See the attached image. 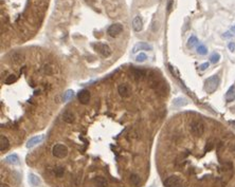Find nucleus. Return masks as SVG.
<instances>
[{"instance_id":"2","label":"nucleus","mask_w":235,"mask_h":187,"mask_svg":"<svg viewBox=\"0 0 235 187\" xmlns=\"http://www.w3.org/2000/svg\"><path fill=\"white\" fill-rule=\"evenodd\" d=\"M190 129L193 135H195V137H201V135L205 133V124L201 121L196 119V121H193L192 123H191Z\"/></svg>"},{"instance_id":"1","label":"nucleus","mask_w":235,"mask_h":187,"mask_svg":"<svg viewBox=\"0 0 235 187\" xmlns=\"http://www.w3.org/2000/svg\"><path fill=\"white\" fill-rule=\"evenodd\" d=\"M218 85H219V76L218 75H213V76L209 77L208 79H205V91L208 93H213L218 88Z\"/></svg>"},{"instance_id":"30","label":"nucleus","mask_w":235,"mask_h":187,"mask_svg":"<svg viewBox=\"0 0 235 187\" xmlns=\"http://www.w3.org/2000/svg\"><path fill=\"white\" fill-rule=\"evenodd\" d=\"M231 31L230 32H226V33H223V38H231V37H233V34H231Z\"/></svg>"},{"instance_id":"29","label":"nucleus","mask_w":235,"mask_h":187,"mask_svg":"<svg viewBox=\"0 0 235 187\" xmlns=\"http://www.w3.org/2000/svg\"><path fill=\"white\" fill-rule=\"evenodd\" d=\"M209 66H210L209 62H203V64H201V66L199 67V68H200V70H201V71H205V70H207V69L209 68Z\"/></svg>"},{"instance_id":"4","label":"nucleus","mask_w":235,"mask_h":187,"mask_svg":"<svg viewBox=\"0 0 235 187\" xmlns=\"http://www.w3.org/2000/svg\"><path fill=\"white\" fill-rule=\"evenodd\" d=\"M93 49L95 51L102 54L104 57H108L110 54H111V49L107 46L106 43H102V42H97V43H93L92 44Z\"/></svg>"},{"instance_id":"11","label":"nucleus","mask_w":235,"mask_h":187,"mask_svg":"<svg viewBox=\"0 0 235 187\" xmlns=\"http://www.w3.org/2000/svg\"><path fill=\"white\" fill-rule=\"evenodd\" d=\"M43 140H44V135H36V137H31L28 141V143H26V147H28V148H32V147L36 146L37 144L41 143Z\"/></svg>"},{"instance_id":"8","label":"nucleus","mask_w":235,"mask_h":187,"mask_svg":"<svg viewBox=\"0 0 235 187\" xmlns=\"http://www.w3.org/2000/svg\"><path fill=\"white\" fill-rule=\"evenodd\" d=\"M153 46L148 42H138L136 46L132 48V53H137L139 51H152Z\"/></svg>"},{"instance_id":"27","label":"nucleus","mask_w":235,"mask_h":187,"mask_svg":"<svg viewBox=\"0 0 235 187\" xmlns=\"http://www.w3.org/2000/svg\"><path fill=\"white\" fill-rule=\"evenodd\" d=\"M146 59H147V56H146L145 53H140V54L136 57V61L138 62H143V61H145Z\"/></svg>"},{"instance_id":"25","label":"nucleus","mask_w":235,"mask_h":187,"mask_svg":"<svg viewBox=\"0 0 235 187\" xmlns=\"http://www.w3.org/2000/svg\"><path fill=\"white\" fill-rule=\"evenodd\" d=\"M219 59H220V55H219L218 53H213L211 56H210V61H211L212 64H217V62L219 61Z\"/></svg>"},{"instance_id":"14","label":"nucleus","mask_w":235,"mask_h":187,"mask_svg":"<svg viewBox=\"0 0 235 187\" xmlns=\"http://www.w3.org/2000/svg\"><path fill=\"white\" fill-rule=\"evenodd\" d=\"M234 99H235V86L233 85V86L230 87L229 90L226 93V101H227L228 103H230V102H233Z\"/></svg>"},{"instance_id":"34","label":"nucleus","mask_w":235,"mask_h":187,"mask_svg":"<svg viewBox=\"0 0 235 187\" xmlns=\"http://www.w3.org/2000/svg\"><path fill=\"white\" fill-rule=\"evenodd\" d=\"M150 187H154V186H150Z\"/></svg>"},{"instance_id":"23","label":"nucleus","mask_w":235,"mask_h":187,"mask_svg":"<svg viewBox=\"0 0 235 187\" xmlns=\"http://www.w3.org/2000/svg\"><path fill=\"white\" fill-rule=\"evenodd\" d=\"M197 53H198L199 55H207L208 54V49L205 46H203V44H199L198 47H197Z\"/></svg>"},{"instance_id":"5","label":"nucleus","mask_w":235,"mask_h":187,"mask_svg":"<svg viewBox=\"0 0 235 187\" xmlns=\"http://www.w3.org/2000/svg\"><path fill=\"white\" fill-rule=\"evenodd\" d=\"M163 184L165 187H182V181L177 175H170V177L166 178Z\"/></svg>"},{"instance_id":"21","label":"nucleus","mask_w":235,"mask_h":187,"mask_svg":"<svg viewBox=\"0 0 235 187\" xmlns=\"http://www.w3.org/2000/svg\"><path fill=\"white\" fill-rule=\"evenodd\" d=\"M130 183H132L134 186L139 185V183H140V177H139L138 175H136V173L132 175H130Z\"/></svg>"},{"instance_id":"32","label":"nucleus","mask_w":235,"mask_h":187,"mask_svg":"<svg viewBox=\"0 0 235 187\" xmlns=\"http://www.w3.org/2000/svg\"><path fill=\"white\" fill-rule=\"evenodd\" d=\"M0 187H10L8 185V184H4V183H1L0 184Z\"/></svg>"},{"instance_id":"18","label":"nucleus","mask_w":235,"mask_h":187,"mask_svg":"<svg viewBox=\"0 0 235 187\" xmlns=\"http://www.w3.org/2000/svg\"><path fill=\"white\" fill-rule=\"evenodd\" d=\"M29 182H30V184L32 186H38L40 184L39 178L36 175H34V173H30L29 175Z\"/></svg>"},{"instance_id":"22","label":"nucleus","mask_w":235,"mask_h":187,"mask_svg":"<svg viewBox=\"0 0 235 187\" xmlns=\"http://www.w3.org/2000/svg\"><path fill=\"white\" fill-rule=\"evenodd\" d=\"M198 43V39H197V37L196 36H191L190 38H188V48H193V47H195L196 44Z\"/></svg>"},{"instance_id":"31","label":"nucleus","mask_w":235,"mask_h":187,"mask_svg":"<svg viewBox=\"0 0 235 187\" xmlns=\"http://www.w3.org/2000/svg\"><path fill=\"white\" fill-rule=\"evenodd\" d=\"M213 147H214V144L211 143V142H209V143L207 144V146H205V151L211 150V149H213Z\"/></svg>"},{"instance_id":"17","label":"nucleus","mask_w":235,"mask_h":187,"mask_svg":"<svg viewBox=\"0 0 235 187\" xmlns=\"http://www.w3.org/2000/svg\"><path fill=\"white\" fill-rule=\"evenodd\" d=\"M63 119L64 122H66V123L68 124L73 123V121H74V114H73L71 111H65V112L63 113Z\"/></svg>"},{"instance_id":"16","label":"nucleus","mask_w":235,"mask_h":187,"mask_svg":"<svg viewBox=\"0 0 235 187\" xmlns=\"http://www.w3.org/2000/svg\"><path fill=\"white\" fill-rule=\"evenodd\" d=\"M132 73L134 78H136L137 81H139V79H141L143 76H145V72H144L143 70H141V69H137V68L132 69Z\"/></svg>"},{"instance_id":"13","label":"nucleus","mask_w":235,"mask_h":187,"mask_svg":"<svg viewBox=\"0 0 235 187\" xmlns=\"http://www.w3.org/2000/svg\"><path fill=\"white\" fill-rule=\"evenodd\" d=\"M9 146H10L9 139L5 137V135L1 134V137H0V150L3 152V151H5L6 149L9 148Z\"/></svg>"},{"instance_id":"10","label":"nucleus","mask_w":235,"mask_h":187,"mask_svg":"<svg viewBox=\"0 0 235 187\" xmlns=\"http://www.w3.org/2000/svg\"><path fill=\"white\" fill-rule=\"evenodd\" d=\"M132 29L136 32H140L143 29V20L140 16H136L132 19Z\"/></svg>"},{"instance_id":"12","label":"nucleus","mask_w":235,"mask_h":187,"mask_svg":"<svg viewBox=\"0 0 235 187\" xmlns=\"http://www.w3.org/2000/svg\"><path fill=\"white\" fill-rule=\"evenodd\" d=\"M4 161H5L6 163L11 164V165H19V163H20L19 157L16 154V153H13V154L8 155V157L5 158V160H4Z\"/></svg>"},{"instance_id":"24","label":"nucleus","mask_w":235,"mask_h":187,"mask_svg":"<svg viewBox=\"0 0 235 187\" xmlns=\"http://www.w3.org/2000/svg\"><path fill=\"white\" fill-rule=\"evenodd\" d=\"M17 81V76L14 74H11L9 75L8 77L5 78V81H4V83H5V85H12L13 83H15V81Z\"/></svg>"},{"instance_id":"26","label":"nucleus","mask_w":235,"mask_h":187,"mask_svg":"<svg viewBox=\"0 0 235 187\" xmlns=\"http://www.w3.org/2000/svg\"><path fill=\"white\" fill-rule=\"evenodd\" d=\"M64 172H65V169H64L63 167H56V168H54V175H56V177L61 178V175H64Z\"/></svg>"},{"instance_id":"19","label":"nucleus","mask_w":235,"mask_h":187,"mask_svg":"<svg viewBox=\"0 0 235 187\" xmlns=\"http://www.w3.org/2000/svg\"><path fill=\"white\" fill-rule=\"evenodd\" d=\"M73 95H74V92H73V90H67L65 93H64V95H63V101L64 102H69L70 99L73 97Z\"/></svg>"},{"instance_id":"28","label":"nucleus","mask_w":235,"mask_h":187,"mask_svg":"<svg viewBox=\"0 0 235 187\" xmlns=\"http://www.w3.org/2000/svg\"><path fill=\"white\" fill-rule=\"evenodd\" d=\"M228 48H229V50L231 51V52H234L235 51V42L231 41L228 43Z\"/></svg>"},{"instance_id":"3","label":"nucleus","mask_w":235,"mask_h":187,"mask_svg":"<svg viewBox=\"0 0 235 187\" xmlns=\"http://www.w3.org/2000/svg\"><path fill=\"white\" fill-rule=\"evenodd\" d=\"M52 153L57 159H64L68 155V148L64 144H56L53 147Z\"/></svg>"},{"instance_id":"7","label":"nucleus","mask_w":235,"mask_h":187,"mask_svg":"<svg viewBox=\"0 0 235 187\" xmlns=\"http://www.w3.org/2000/svg\"><path fill=\"white\" fill-rule=\"evenodd\" d=\"M118 92L123 99H126V97H129L132 95V89L127 84H121L118 87Z\"/></svg>"},{"instance_id":"33","label":"nucleus","mask_w":235,"mask_h":187,"mask_svg":"<svg viewBox=\"0 0 235 187\" xmlns=\"http://www.w3.org/2000/svg\"><path fill=\"white\" fill-rule=\"evenodd\" d=\"M231 32L234 33V34H235V26H233L231 28Z\"/></svg>"},{"instance_id":"15","label":"nucleus","mask_w":235,"mask_h":187,"mask_svg":"<svg viewBox=\"0 0 235 187\" xmlns=\"http://www.w3.org/2000/svg\"><path fill=\"white\" fill-rule=\"evenodd\" d=\"M93 183L96 187H107L108 186V182L105 178L103 177H96L94 178Z\"/></svg>"},{"instance_id":"6","label":"nucleus","mask_w":235,"mask_h":187,"mask_svg":"<svg viewBox=\"0 0 235 187\" xmlns=\"http://www.w3.org/2000/svg\"><path fill=\"white\" fill-rule=\"evenodd\" d=\"M123 32V26L121 23H114L108 28L107 33L109 34V36L111 37H117L119 36L121 33Z\"/></svg>"},{"instance_id":"20","label":"nucleus","mask_w":235,"mask_h":187,"mask_svg":"<svg viewBox=\"0 0 235 187\" xmlns=\"http://www.w3.org/2000/svg\"><path fill=\"white\" fill-rule=\"evenodd\" d=\"M188 104V101L185 99H182V97H178L174 101V105L176 107H182V106H185Z\"/></svg>"},{"instance_id":"9","label":"nucleus","mask_w":235,"mask_h":187,"mask_svg":"<svg viewBox=\"0 0 235 187\" xmlns=\"http://www.w3.org/2000/svg\"><path fill=\"white\" fill-rule=\"evenodd\" d=\"M77 99H79L81 104L83 105L88 104L90 101V92L88 90H86V89H84V90H82L81 92L77 94Z\"/></svg>"}]
</instances>
